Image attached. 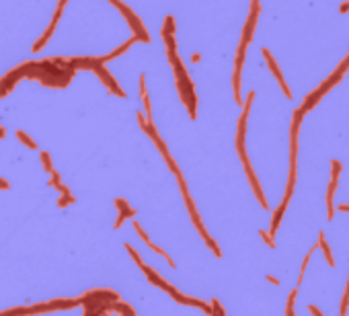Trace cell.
Listing matches in <instances>:
<instances>
[{"instance_id": "2e32d148", "label": "cell", "mask_w": 349, "mask_h": 316, "mask_svg": "<svg viewBox=\"0 0 349 316\" xmlns=\"http://www.w3.org/2000/svg\"><path fill=\"white\" fill-rule=\"evenodd\" d=\"M15 136H17V140H21V142H23L27 148H31V150H37V142H33V140H31V138H29L25 131H19V129H17V133H15Z\"/></svg>"}, {"instance_id": "8fae6325", "label": "cell", "mask_w": 349, "mask_h": 316, "mask_svg": "<svg viewBox=\"0 0 349 316\" xmlns=\"http://www.w3.org/2000/svg\"><path fill=\"white\" fill-rule=\"evenodd\" d=\"M316 246L322 251V257H324L326 265L335 267V257H333V251H331V246H329V242H326V234H324L322 230L318 232V242H316Z\"/></svg>"}, {"instance_id": "7402d4cb", "label": "cell", "mask_w": 349, "mask_h": 316, "mask_svg": "<svg viewBox=\"0 0 349 316\" xmlns=\"http://www.w3.org/2000/svg\"><path fill=\"white\" fill-rule=\"evenodd\" d=\"M267 281H271L273 285H279V279H277V277H273V275H267Z\"/></svg>"}, {"instance_id": "603a6c76", "label": "cell", "mask_w": 349, "mask_h": 316, "mask_svg": "<svg viewBox=\"0 0 349 316\" xmlns=\"http://www.w3.org/2000/svg\"><path fill=\"white\" fill-rule=\"evenodd\" d=\"M0 189H9V181H5V179H0Z\"/></svg>"}, {"instance_id": "d6986e66", "label": "cell", "mask_w": 349, "mask_h": 316, "mask_svg": "<svg viewBox=\"0 0 349 316\" xmlns=\"http://www.w3.org/2000/svg\"><path fill=\"white\" fill-rule=\"evenodd\" d=\"M306 310H308L312 316H324V314H322V310H320V308H316L314 304H308V306H306Z\"/></svg>"}, {"instance_id": "44dd1931", "label": "cell", "mask_w": 349, "mask_h": 316, "mask_svg": "<svg viewBox=\"0 0 349 316\" xmlns=\"http://www.w3.org/2000/svg\"><path fill=\"white\" fill-rule=\"evenodd\" d=\"M339 13L341 15H349V0H345V3L339 5Z\"/></svg>"}, {"instance_id": "cb8c5ba5", "label": "cell", "mask_w": 349, "mask_h": 316, "mask_svg": "<svg viewBox=\"0 0 349 316\" xmlns=\"http://www.w3.org/2000/svg\"><path fill=\"white\" fill-rule=\"evenodd\" d=\"M200 60H202V56H200V54H193V56H191V62H200Z\"/></svg>"}, {"instance_id": "4fadbf2b", "label": "cell", "mask_w": 349, "mask_h": 316, "mask_svg": "<svg viewBox=\"0 0 349 316\" xmlns=\"http://www.w3.org/2000/svg\"><path fill=\"white\" fill-rule=\"evenodd\" d=\"M316 251H318V246H316V244H312V246H310V251L306 253V257L302 259V267H300V275H298V283H296V287H300V285H302V279H304L306 267H308V263H310V257H312Z\"/></svg>"}, {"instance_id": "9c48e42d", "label": "cell", "mask_w": 349, "mask_h": 316, "mask_svg": "<svg viewBox=\"0 0 349 316\" xmlns=\"http://www.w3.org/2000/svg\"><path fill=\"white\" fill-rule=\"evenodd\" d=\"M261 54H263V58H265V64H267L269 72L273 74V78H275V80H277V84L281 86V91H283V97H286V99H292V88L288 86V82H286V78H283V72L279 70V66H277L275 58L271 56V52H269L267 48H263V50H261Z\"/></svg>"}, {"instance_id": "7a4b0ae2", "label": "cell", "mask_w": 349, "mask_h": 316, "mask_svg": "<svg viewBox=\"0 0 349 316\" xmlns=\"http://www.w3.org/2000/svg\"><path fill=\"white\" fill-rule=\"evenodd\" d=\"M259 15H261V3L259 0H251V11H249V17L245 21V27H243V35H241V43H238V50H236V56H234V72H232V91H234V101L238 105H243V64H245V54L253 41V35H255V29H257V21H259Z\"/></svg>"}, {"instance_id": "6da1fadb", "label": "cell", "mask_w": 349, "mask_h": 316, "mask_svg": "<svg viewBox=\"0 0 349 316\" xmlns=\"http://www.w3.org/2000/svg\"><path fill=\"white\" fill-rule=\"evenodd\" d=\"M74 72L76 70L70 66L68 58H43L37 62H25L0 78V99L7 97L23 78L39 80L41 84L52 88H64L66 84H70Z\"/></svg>"}, {"instance_id": "ba28073f", "label": "cell", "mask_w": 349, "mask_h": 316, "mask_svg": "<svg viewBox=\"0 0 349 316\" xmlns=\"http://www.w3.org/2000/svg\"><path fill=\"white\" fill-rule=\"evenodd\" d=\"M109 3L125 17V21H127V25H129V29H132V33H134V37H136L138 41H150V35H148V31H146V27L142 25V21L136 17V13H134L129 7H125L121 0H109Z\"/></svg>"}, {"instance_id": "3957f363", "label": "cell", "mask_w": 349, "mask_h": 316, "mask_svg": "<svg viewBox=\"0 0 349 316\" xmlns=\"http://www.w3.org/2000/svg\"><path fill=\"white\" fill-rule=\"evenodd\" d=\"M253 99H255V91L249 93V97H247V101H245V105H243V113H241L238 125H236V140H234V146H236V152H238V158H241V163H243V169H245V173H247V179H249V183H251V187H253V191H255V195H257L261 208L267 210L269 204H267V199H265V195H263V189H261V183H259V179H257V175H255V171H253V167H251L249 154H247V146H245L247 119H249V113H251Z\"/></svg>"}, {"instance_id": "5bb4252c", "label": "cell", "mask_w": 349, "mask_h": 316, "mask_svg": "<svg viewBox=\"0 0 349 316\" xmlns=\"http://www.w3.org/2000/svg\"><path fill=\"white\" fill-rule=\"evenodd\" d=\"M347 310H349V277H347V283H345L341 302H339V316H347Z\"/></svg>"}, {"instance_id": "d4e9b609", "label": "cell", "mask_w": 349, "mask_h": 316, "mask_svg": "<svg viewBox=\"0 0 349 316\" xmlns=\"http://www.w3.org/2000/svg\"><path fill=\"white\" fill-rule=\"evenodd\" d=\"M5 136H7V129H5V127H3V125H0V140H3V138H5Z\"/></svg>"}, {"instance_id": "ac0fdd59", "label": "cell", "mask_w": 349, "mask_h": 316, "mask_svg": "<svg viewBox=\"0 0 349 316\" xmlns=\"http://www.w3.org/2000/svg\"><path fill=\"white\" fill-rule=\"evenodd\" d=\"M41 163H43V167H46V171H48V173H52V171H54L52 158H50V154H48V152H41Z\"/></svg>"}, {"instance_id": "52a82bcc", "label": "cell", "mask_w": 349, "mask_h": 316, "mask_svg": "<svg viewBox=\"0 0 349 316\" xmlns=\"http://www.w3.org/2000/svg\"><path fill=\"white\" fill-rule=\"evenodd\" d=\"M341 171H343L341 161L333 158V161H331V179H329L326 195H324V206H326V218H329V220H333V218H335V191H337V187H339Z\"/></svg>"}, {"instance_id": "7c38bea8", "label": "cell", "mask_w": 349, "mask_h": 316, "mask_svg": "<svg viewBox=\"0 0 349 316\" xmlns=\"http://www.w3.org/2000/svg\"><path fill=\"white\" fill-rule=\"evenodd\" d=\"M115 206H117V210L121 212V214H119V218H117V222H115V228H119V226H121V222H123L127 216H134L136 212H134V210L127 206V201H123V199H117V201H115Z\"/></svg>"}, {"instance_id": "9a60e30c", "label": "cell", "mask_w": 349, "mask_h": 316, "mask_svg": "<svg viewBox=\"0 0 349 316\" xmlns=\"http://www.w3.org/2000/svg\"><path fill=\"white\" fill-rule=\"evenodd\" d=\"M298 289L300 287H294L290 294H288V302H286V316H294V310H296V296H298Z\"/></svg>"}, {"instance_id": "277c9868", "label": "cell", "mask_w": 349, "mask_h": 316, "mask_svg": "<svg viewBox=\"0 0 349 316\" xmlns=\"http://www.w3.org/2000/svg\"><path fill=\"white\" fill-rule=\"evenodd\" d=\"M347 72H349V50H347L345 58H343V60L335 66V70H333V72H331V74H329V76H326V78H324V80H322V82H320L314 91H310V93L302 99V103H300L298 111H300L302 115L310 113V111H312V109H314V107H316V105H318V103H320V101H322V99H324V97H326V95H329V93H331V91H333V88H335V86H337L343 78H345V74H347Z\"/></svg>"}, {"instance_id": "ffe728a7", "label": "cell", "mask_w": 349, "mask_h": 316, "mask_svg": "<svg viewBox=\"0 0 349 316\" xmlns=\"http://www.w3.org/2000/svg\"><path fill=\"white\" fill-rule=\"evenodd\" d=\"M335 212H341V214H349V204H335Z\"/></svg>"}, {"instance_id": "e0dca14e", "label": "cell", "mask_w": 349, "mask_h": 316, "mask_svg": "<svg viewBox=\"0 0 349 316\" xmlns=\"http://www.w3.org/2000/svg\"><path fill=\"white\" fill-rule=\"evenodd\" d=\"M259 236L265 240V244L267 246H271V249H275V238L269 234V232H265V230H259Z\"/></svg>"}, {"instance_id": "30bf717a", "label": "cell", "mask_w": 349, "mask_h": 316, "mask_svg": "<svg viewBox=\"0 0 349 316\" xmlns=\"http://www.w3.org/2000/svg\"><path fill=\"white\" fill-rule=\"evenodd\" d=\"M174 31H177V27H174V19L172 17H166L164 19V25H162V31H160L166 54L177 52V43H174Z\"/></svg>"}, {"instance_id": "8992f818", "label": "cell", "mask_w": 349, "mask_h": 316, "mask_svg": "<svg viewBox=\"0 0 349 316\" xmlns=\"http://www.w3.org/2000/svg\"><path fill=\"white\" fill-rule=\"evenodd\" d=\"M170 66H172V72H174V82H177V91H179V99L183 101V105L187 107L189 111V117L195 119L198 115V95H195V86H193V80L189 78L187 74V68L183 66V62L179 60L177 52L172 54H166Z\"/></svg>"}, {"instance_id": "5b68a950", "label": "cell", "mask_w": 349, "mask_h": 316, "mask_svg": "<svg viewBox=\"0 0 349 316\" xmlns=\"http://www.w3.org/2000/svg\"><path fill=\"white\" fill-rule=\"evenodd\" d=\"M302 119L304 115L296 109L292 113V121H290V171H288V183H286V193H283V199H281V208H288L292 195H294V189H296V181H298V150H300V142H298V136H300V125H302Z\"/></svg>"}]
</instances>
